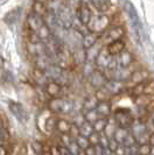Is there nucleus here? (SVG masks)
Wrapping results in <instances>:
<instances>
[{
    "label": "nucleus",
    "instance_id": "obj_44",
    "mask_svg": "<svg viewBox=\"0 0 154 155\" xmlns=\"http://www.w3.org/2000/svg\"><path fill=\"white\" fill-rule=\"evenodd\" d=\"M53 123H55L54 118H49V119L47 120V123H46V130H48V131H52V130L55 127L54 125H52Z\"/></svg>",
    "mask_w": 154,
    "mask_h": 155
},
{
    "label": "nucleus",
    "instance_id": "obj_26",
    "mask_svg": "<svg viewBox=\"0 0 154 155\" xmlns=\"http://www.w3.org/2000/svg\"><path fill=\"white\" fill-rule=\"evenodd\" d=\"M106 124H108V120L105 119V118H99L97 121H95L92 124L93 126V131L97 133H102L104 132V130H105V127H106Z\"/></svg>",
    "mask_w": 154,
    "mask_h": 155
},
{
    "label": "nucleus",
    "instance_id": "obj_1",
    "mask_svg": "<svg viewBox=\"0 0 154 155\" xmlns=\"http://www.w3.org/2000/svg\"><path fill=\"white\" fill-rule=\"evenodd\" d=\"M26 26H27V29L29 31L35 33L43 43L53 38L52 36V31L49 29V27L47 26L45 18L41 15H38L34 12H31L27 15V18H26Z\"/></svg>",
    "mask_w": 154,
    "mask_h": 155
},
{
    "label": "nucleus",
    "instance_id": "obj_18",
    "mask_svg": "<svg viewBox=\"0 0 154 155\" xmlns=\"http://www.w3.org/2000/svg\"><path fill=\"white\" fill-rule=\"evenodd\" d=\"M59 19L62 21V25H63V27L64 28H70L71 27V15H70L69 11H68V8L65 7H61L60 8V11H59Z\"/></svg>",
    "mask_w": 154,
    "mask_h": 155
},
{
    "label": "nucleus",
    "instance_id": "obj_22",
    "mask_svg": "<svg viewBox=\"0 0 154 155\" xmlns=\"http://www.w3.org/2000/svg\"><path fill=\"white\" fill-rule=\"evenodd\" d=\"M20 12H21V8H14L12 9L11 12H8L7 14L4 18V21L8 25H12L13 22H16L18 21V18L20 15Z\"/></svg>",
    "mask_w": 154,
    "mask_h": 155
},
{
    "label": "nucleus",
    "instance_id": "obj_19",
    "mask_svg": "<svg viewBox=\"0 0 154 155\" xmlns=\"http://www.w3.org/2000/svg\"><path fill=\"white\" fill-rule=\"evenodd\" d=\"M32 12L36 13L38 15L45 16L48 14V7H47V4L45 2H41V1H36V0H33V4H32Z\"/></svg>",
    "mask_w": 154,
    "mask_h": 155
},
{
    "label": "nucleus",
    "instance_id": "obj_48",
    "mask_svg": "<svg viewBox=\"0 0 154 155\" xmlns=\"http://www.w3.org/2000/svg\"><path fill=\"white\" fill-rule=\"evenodd\" d=\"M7 154V150H6V148L4 147L2 145H0V155H6Z\"/></svg>",
    "mask_w": 154,
    "mask_h": 155
},
{
    "label": "nucleus",
    "instance_id": "obj_23",
    "mask_svg": "<svg viewBox=\"0 0 154 155\" xmlns=\"http://www.w3.org/2000/svg\"><path fill=\"white\" fill-rule=\"evenodd\" d=\"M98 103H99V101L97 99L96 96H93V97H88V98L84 101V103H83V109H84L85 111L95 110L96 107H97Z\"/></svg>",
    "mask_w": 154,
    "mask_h": 155
},
{
    "label": "nucleus",
    "instance_id": "obj_42",
    "mask_svg": "<svg viewBox=\"0 0 154 155\" xmlns=\"http://www.w3.org/2000/svg\"><path fill=\"white\" fill-rule=\"evenodd\" d=\"M32 147H33L34 152H35L36 154H41V153H42V146H41L40 142H33V143H32Z\"/></svg>",
    "mask_w": 154,
    "mask_h": 155
},
{
    "label": "nucleus",
    "instance_id": "obj_52",
    "mask_svg": "<svg viewBox=\"0 0 154 155\" xmlns=\"http://www.w3.org/2000/svg\"><path fill=\"white\" fill-rule=\"evenodd\" d=\"M78 155H86V154H85V152H83V149H81V152L78 153Z\"/></svg>",
    "mask_w": 154,
    "mask_h": 155
},
{
    "label": "nucleus",
    "instance_id": "obj_10",
    "mask_svg": "<svg viewBox=\"0 0 154 155\" xmlns=\"http://www.w3.org/2000/svg\"><path fill=\"white\" fill-rule=\"evenodd\" d=\"M89 78H90L91 85H92L93 87H96V89H100V87L105 86L106 82L109 81L108 77H106V75H105L104 72L99 71V70H93L92 74L89 76Z\"/></svg>",
    "mask_w": 154,
    "mask_h": 155
},
{
    "label": "nucleus",
    "instance_id": "obj_3",
    "mask_svg": "<svg viewBox=\"0 0 154 155\" xmlns=\"http://www.w3.org/2000/svg\"><path fill=\"white\" fill-rule=\"evenodd\" d=\"M125 11H126V14L129 16V20H130V23H131L132 26V29L134 31L137 39L141 40V38H142V23H141V20L139 18L137 9L132 5V2L126 1L125 2Z\"/></svg>",
    "mask_w": 154,
    "mask_h": 155
},
{
    "label": "nucleus",
    "instance_id": "obj_53",
    "mask_svg": "<svg viewBox=\"0 0 154 155\" xmlns=\"http://www.w3.org/2000/svg\"><path fill=\"white\" fill-rule=\"evenodd\" d=\"M36 1H41V2H45V4H47V1H48V0H36Z\"/></svg>",
    "mask_w": 154,
    "mask_h": 155
},
{
    "label": "nucleus",
    "instance_id": "obj_39",
    "mask_svg": "<svg viewBox=\"0 0 154 155\" xmlns=\"http://www.w3.org/2000/svg\"><path fill=\"white\" fill-rule=\"evenodd\" d=\"M70 133H71V137H74V138H77L78 135H79V126H77V125L72 124L71 125V127H70Z\"/></svg>",
    "mask_w": 154,
    "mask_h": 155
},
{
    "label": "nucleus",
    "instance_id": "obj_16",
    "mask_svg": "<svg viewBox=\"0 0 154 155\" xmlns=\"http://www.w3.org/2000/svg\"><path fill=\"white\" fill-rule=\"evenodd\" d=\"M93 8L99 13H106L111 8V1L110 0H90Z\"/></svg>",
    "mask_w": 154,
    "mask_h": 155
},
{
    "label": "nucleus",
    "instance_id": "obj_28",
    "mask_svg": "<svg viewBox=\"0 0 154 155\" xmlns=\"http://www.w3.org/2000/svg\"><path fill=\"white\" fill-rule=\"evenodd\" d=\"M118 127H119V126L117 124V121L113 119L112 124H111V123H108V124H106V127H105V130H104V134H106L109 138H112Z\"/></svg>",
    "mask_w": 154,
    "mask_h": 155
},
{
    "label": "nucleus",
    "instance_id": "obj_9",
    "mask_svg": "<svg viewBox=\"0 0 154 155\" xmlns=\"http://www.w3.org/2000/svg\"><path fill=\"white\" fill-rule=\"evenodd\" d=\"M49 105H50V109L54 110L55 112H61V113H69L72 109L69 101L61 98H54Z\"/></svg>",
    "mask_w": 154,
    "mask_h": 155
},
{
    "label": "nucleus",
    "instance_id": "obj_45",
    "mask_svg": "<svg viewBox=\"0 0 154 155\" xmlns=\"http://www.w3.org/2000/svg\"><path fill=\"white\" fill-rule=\"evenodd\" d=\"M50 155H61L60 148L56 147V146H53V147L50 148Z\"/></svg>",
    "mask_w": 154,
    "mask_h": 155
},
{
    "label": "nucleus",
    "instance_id": "obj_14",
    "mask_svg": "<svg viewBox=\"0 0 154 155\" xmlns=\"http://www.w3.org/2000/svg\"><path fill=\"white\" fill-rule=\"evenodd\" d=\"M98 35L99 34H96V33L90 31H88V33H85L84 35H83V38H82V47L84 49H91L92 47H95L96 42L99 39Z\"/></svg>",
    "mask_w": 154,
    "mask_h": 155
},
{
    "label": "nucleus",
    "instance_id": "obj_46",
    "mask_svg": "<svg viewBox=\"0 0 154 155\" xmlns=\"http://www.w3.org/2000/svg\"><path fill=\"white\" fill-rule=\"evenodd\" d=\"M84 152H85V154L86 155H96V152H95L93 146H89L88 148H85Z\"/></svg>",
    "mask_w": 154,
    "mask_h": 155
},
{
    "label": "nucleus",
    "instance_id": "obj_7",
    "mask_svg": "<svg viewBox=\"0 0 154 155\" xmlns=\"http://www.w3.org/2000/svg\"><path fill=\"white\" fill-rule=\"evenodd\" d=\"M9 110L12 111V113L15 116V118L22 124H26L28 120V113L27 111L23 109V106L19 103L15 101H9Z\"/></svg>",
    "mask_w": 154,
    "mask_h": 155
},
{
    "label": "nucleus",
    "instance_id": "obj_31",
    "mask_svg": "<svg viewBox=\"0 0 154 155\" xmlns=\"http://www.w3.org/2000/svg\"><path fill=\"white\" fill-rule=\"evenodd\" d=\"M146 83H139V84H136V85L132 87V93L134 94V96H141V94H144L145 93V87H146Z\"/></svg>",
    "mask_w": 154,
    "mask_h": 155
},
{
    "label": "nucleus",
    "instance_id": "obj_20",
    "mask_svg": "<svg viewBox=\"0 0 154 155\" xmlns=\"http://www.w3.org/2000/svg\"><path fill=\"white\" fill-rule=\"evenodd\" d=\"M97 112L100 117H109L111 114V105L108 101H102L97 105Z\"/></svg>",
    "mask_w": 154,
    "mask_h": 155
},
{
    "label": "nucleus",
    "instance_id": "obj_15",
    "mask_svg": "<svg viewBox=\"0 0 154 155\" xmlns=\"http://www.w3.org/2000/svg\"><path fill=\"white\" fill-rule=\"evenodd\" d=\"M105 89L108 90L111 94H117L122 92L124 89L123 81H117V79H109L105 84Z\"/></svg>",
    "mask_w": 154,
    "mask_h": 155
},
{
    "label": "nucleus",
    "instance_id": "obj_24",
    "mask_svg": "<svg viewBox=\"0 0 154 155\" xmlns=\"http://www.w3.org/2000/svg\"><path fill=\"white\" fill-rule=\"evenodd\" d=\"M92 132H93V126L91 125V123H89V121H86V120L79 126V134L83 135V137L89 138L90 134Z\"/></svg>",
    "mask_w": 154,
    "mask_h": 155
},
{
    "label": "nucleus",
    "instance_id": "obj_37",
    "mask_svg": "<svg viewBox=\"0 0 154 155\" xmlns=\"http://www.w3.org/2000/svg\"><path fill=\"white\" fill-rule=\"evenodd\" d=\"M61 141H62V143L64 145V147H68V146L70 145V142L72 141V137L69 135V134H67V133H62Z\"/></svg>",
    "mask_w": 154,
    "mask_h": 155
},
{
    "label": "nucleus",
    "instance_id": "obj_55",
    "mask_svg": "<svg viewBox=\"0 0 154 155\" xmlns=\"http://www.w3.org/2000/svg\"><path fill=\"white\" fill-rule=\"evenodd\" d=\"M153 124H154V118H153Z\"/></svg>",
    "mask_w": 154,
    "mask_h": 155
},
{
    "label": "nucleus",
    "instance_id": "obj_30",
    "mask_svg": "<svg viewBox=\"0 0 154 155\" xmlns=\"http://www.w3.org/2000/svg\"><path fill=\"white\" fill-rule=\"evenodd\" d=\"M111 96V93L109 92L108 90L105 89V86H103V87H100V89H97V93H96V97H97V99L99 101H106L108 99V97Z\"/></svg>",
    "mask_w": 154,
    "mask_h": 155
},
{
    "label": "nucleus",
    "instance_id": "obj_8",
    "mask_svg": "<svg viewBox=\"0 0 154 155\" xmlns=\"http://www.w3.org/2000/svg\"><path fill=\"white\" fill-rule=\"evenodd\" d=\"M115 120L119 127H124V128H130L131 125L133 124V118L132 116L127 112V111H118L115 116Z\"/></svg>",
    "mask_w": 154,
    "mask_h": 155
},
{
    "label": "nucleus",
    "instance_id": "obj_21",
    "mask_svg": "<svg viewBox=\"0 0 154 155\" xmlns=\"http://www.w3.org/2000/svg\"><path fill=\"white\" fill-rule=\"evenodd\" d=\"M130 128H131V132L134 135V138H137L139 135H141V134L147 132L146 126H145V124H142L141 121H133V124L131 125Z\"/></svg>",
    "mask_w": 154,
    "mask_h": 155
},
{
    "label": "nucleus",
    "instance_id": "obj_27",
    "mask_svg": "<svg viewBox=\"0 0 154 155\" xmlns=\"http://www.w3.org/2000/svg\"><path fill=\"white\" fill-rule=\"evenodd\" d=\"M99 114H98V112H97V110H89V111H86L84 114V118L86 121H89V123H91L93 124L95 121H97L98 119H99Z\"/></svg>",
    "mask_w": 154,
    "mask_h": 155
},
{
    "label": "nucleus",
    "instance_id": "obj_6",
    "mask_svg": "<svg viewBox=\"0 0 154 155\" xmlns=\"http://www.w3.org/2000/svg\"><path fill=\"white\" fill-rule=\"evenodd\" d=\"M92 15L93 14L92 12H91V8L89 7V5H86L85 2H82L76 8V18L83 26H88L89 25Z\"/></svg>",
    "mask_w": 154,
    "mask_h": 155
},
{
    "label": "nucleus",
    "instance_id": "obj_33",
    "mask_svg": "<svg viewBox=\"0 0 154 155\" xmlns=\"http://www.w3.org/2000/svg\"><path fill=\"white\" fill-rule=\"evenodd\" d=\"M149 153H151V145H149V143L139 145V147H138L139 155H149Z\"/></svg>",
    "mask_w": 154,
    "mask_h": 155
},
{
    "label": "nucleus",
    "instance_id": "obj_50",
    "mask_svg": "<svg viewBox=\"0 0 154 155\" xmlns=\"http://www.w3.org/2000/svg\"><path fill=\"white\" fill-rule=\"evenodd\" d=\"M2 65H4V60H2V57L0 55V70L2 69Z\"/></svg>",
    "mask_w": 154,
    "mask_h": 155
},
{
    "label": "nucleus",
    "instance_id": "obj_4",
    "mask_svg": "<svg viewBox=\"0 0 154 155\" xmlns=\"http://www.w3.org/2000/svg\"><path fill=\"white\" fill-rule=\"evenodd\" d=\"M111 26V18L106 15L105 13H100L98 15H92L89 25L86 26L90 31H93L96 34H100L108 29Z\"/></svg>",
    "mask_w": 154,
    "mask_h": 155
},
{
    "label": "nucleus",
    "instance_id": "obj_2",
    "mask_svg": "<svg viewBox=\"0 0 154 155\" xmlns=\"http://www.w3.org/2000/svg\"><path fill=\"white\" fill-rule=\"evenodd\" d=\"M95 64L98 69L108 70V71H113L118 68L117 57L110 54L106 50V48L102 49L97 53V56L95 57Z\"/></svg>",
    "mask_w": 154,
    "mask_h": 155
},
{
    "label": "nucleus",
    "instance_id": "obj_51",
    "mask_svg": "<svg viewBox=\"0 0 154 155\" xmlns=\"http://www.w3.org/2000/svg\"><path fill=\"white\" fill-rule=\"evenodd\" d=\"M149 155H154V146H151V153Z\"/></svg>",
    "mask_w": 154,
    "mask_h": 155
},
{
    "label": "nucleus",
    "instance_id": "obj_11",
    "mask_svg": "<svg viewBox=\"0 0 154 155\" xmlns=\"http://www.w3.org/2000/svg\"><path fill=\"white\" fill-rule=\"evenodd\" d=\"M116 57H117L118 67H120V68H129L134 61V57H133L132 53L127 51L126 49L123 50L119 55H117Z\"/></svg>",
    "mask_w": 154,
    "mask_h": 155
},
{
    "label": "nucleus",
    "instance_id": "obj_12",
    "mask_svg": "<svg viewBox=\"0 0 154 155\" xmlns=\"http://www.w3.org/2000/svg\"><path fill=\"white\" fill-rule=\"evenodd\" d=\"M105 48L111 55L117 56V55L120 54L123 50H125V42H124L123 39L115 40V41H111L110 43H108Z\"/></svg>",
    "mask_w": 154,
    "mask_h": 155
},
{
    "label": "nucleus",
    "instance_id": "obj_29",
    "mask_svg": "<svg viewBox=\"0 0 154 155\" xmlns=\"http://www.w3.org/2000/svg\"><path fill=\"white\" fill-rule=\"evenodd\" d=\"M56 127H57V130H59L61 133H68L70 131L71 125H70L67 120L61 119V120H59V121L56 123Z\"/></svg>",
    "mask_w": 154,
    "mask_h": 155
},
{
    "label": "nucleus",
    "instance_id": "obj_36",
    "mask_svg": "<svg viewBox=\"0 0 154 155\" xmlns=\"http://www.w3.org/2000/svg\"><path fill=\"white\" fill-rule=\"evenodd\" d=\"M99 137H100V133H97L93 131L91 134H90V137L88 138L89 139V142H90V145H97V143H99Z\"/></svg>",
    "mask_w": 154,
    "mask_h": 155
},
{
    "label": "nucleus",
    "instance_id": "obj_43",
    "mask_svg": "<svg viewBox=\"0 0 154 155\" xmlns=\"http://www.w3.org/2000/svg\"><path fill=\"white\" fill-rule=\"evenodd\" d=\"M84 121H85L84 116H81V114H79V116H76L74 118V124L77 125V126H81Z\"/></svg>",
    "mask_w": 154,
    "mask_h": 155
},
{
    "label": "nucleus",
    "instance_id": "obj_17",
    "mask_svg": "<svg viewBox=\"0 0 154 155\" xmlns=\"http://www.w3.org/2000/svg\"><path fill=\"white\" fill-rule=\"evenodd\" d=\"M46 92L48 96H50V97H54L56 98L62 91V86L61 84L59 83V82H48L46 85Z\"/></svg>",
    "mask_w": 154,
    "mask_h": 155
},
{
    "label": "nucleus",
    "instance_id": "obj_41",
    "mask_svg": "<svg viewBox=\"0 0 154 155\" xmlns=\"http://www.w3.org/2000/svg\"><path fill=\"white\" fill-rule=\"evenodd\" d=\"M115 154L116 155H126V147L120 143V145L117 147V149L115 150Z\"/></svg>",
    "mask_w": 154,
    "mask_h": 155
},
{
    "label": "nucleus",
    "instance_id": "obj_40",
    "mask_svg": "<svg viewBox=\"0 0 154 155\" xmlns=\"http://www.w3.org/2000/svg\"><path fill=\"white\" fill-rule=\"evenodd\" d=\"M119 145H120V143H118V142H117V140H116L113 137H112V138H110V141H109V148H110L112 152H115Z\"/></svg>",
    "mask_w": 154,
    "mask_h": 155
},
{
    "label": "nucleus",
    "instance_id": "obj_47",
    "mask_svg": "<svg viewBox=\"0 0 154 155\" xmlns=\"http://www.w3.org/2000/svg\"><path fill=\"white\" fill-rule=\"evenodd\" d=\"M113 153L115 152H112L109 147L104 148V150H103V155H113Z\"/></svg>",
    "mask_w": 154,
    "mask_h": 155
},
{
    "label": "nucleus",
    "instance_id": "obj_34",
    "mask_svg": "<svg viewBox=\"0 0 154 155\" xmlns=\"http://www.w3.org/2000/svg\"><path fill=\"white\" fill-rule=\"evenodd\" d=\"M136 143H137V140H136V138H134V135L129 133L127 137L125 138V140H124V142L122 143V145H124L125 147H131V146L136 145Z\"/></svg>",
    "mask_w": 154,
    "mask_h": 155
},
{
    "label": "nucleus",
    "instance_id": "obj_49",
    "mask_svg": "<svg viewBox=\"0 0 154 155\" xmlns=\"http://www.w3.org/2000/svg\"><path fill=\"white\" fill-rule=\"evenodd\" d=\"M149 145H151V146H154V133L149 135Z\"/></svg>",
    "mask_w": 154,
    "mask_h": 155
},
{
    "label": "nucleus",
    "instance_id": "obj_25",
    "mask_svg": "<svg viewBox=\"0 0 154 155\" xmlns=\"http://www.w3.org/2000/svg\"><path fill=\"white\" fill-rule=\"evenodd\" d=\"M127 134H129L127 128L118 127V128H117V131L115 132V134H113V138L117 140V142H118V143H123L125 138L127 137Z\"/></svg>",
    "mask_w": 154,
    "mask_h": 155
},
{
    "label": "nucleus",
    "instance_id": "obj_32",
    "mask_svg": "<svg viewBox=\"0 0 154 155\" xmlns=\"http://www.w3.org/2000/svg\"><path fill=\"white\" fill-rule=\"evenodd\" d=\"M75 141L78 143V146L81 147V149H85L90 146V142H89V139L86 137H83V135H78L77 138H75Z\"/></svg>",
    "mask_w": 154,
    "mask_h": 155
},
{
    "label": "nucleus",
    "instance_id": "obj_13",
    "mask_svg": "<svg viewBox=\"0 0 154 155\" xmlns=\"http://www.w3.org/2000/svg\"><path fill=\"white\" fill-rule=\"evenodd\" d=\"M149 78V74L146 70H137V71H133L130 76V82H131L133 85L139 84V83H145L148 81Z\"/></svg>",
    "mask_w": 154,
    "mask_h": 155
},
{
    "label": "nucleus",
    "instance_id": "obj_38",
    "mask_svg": "<svg viewBox=\"0 0 154 155\" xmlns=\"http://www.w3.org/2000/svg\"><path fill=\"white\" fill-rule=\"evenodd\" d=\"M109 141H110V138H109L106 134H104V132H102L99 137V143L102 145V147L106 148L109 147Z\"/></svg>",
    "mask_w": 154,
    "mask_h": 155
},
{
    "label": "nucleus",
    "instance_id": "obj_5",
    "mask_svg": "<svg viewBox=\"0 0 154 155\" xmlns=\"http://www.w3.org/2000/svg\"><path fill=\"white\" fill-rule=\"evenodd\" d=\"M125 28L122 26H110L106 31L103 33V41L108 45L111 41L123 39L125 36Z\"/></svg>",
    "mask_w": 154,
    "mask_h": 155
},
{
    "label": "nucleus",
    "instance_id": "obj_35",
    "mask_svg": "<svg viewBox=\"0 0 154 155\" xmlns=\"http://www.w3.org/2000/svg\"><path fill=\"white\" fill-rule=\"evenodd\" d=\"M67 148H68V150L72 155H78V153L81 152V147L78 146V143H77L76 141H74V140L70 142V145Z\"/></svg>",
    "mask_w": 154,
    "mask_h": 155
},
{
    "label": "nucleus",
    "instance_id": "obj_54",
    "mask_svg": "<svg viewBox=\"0 0 154 155\" xmlns=\"http://www.w3.org/2000/svg\"><path fill=\"white\" fill-rule=\"evenodd\" d=\"M127 155H138V154H127Z\"/></svg>",
    "mask_w": 154,
    "mask_h": 155
}]
</instances>
